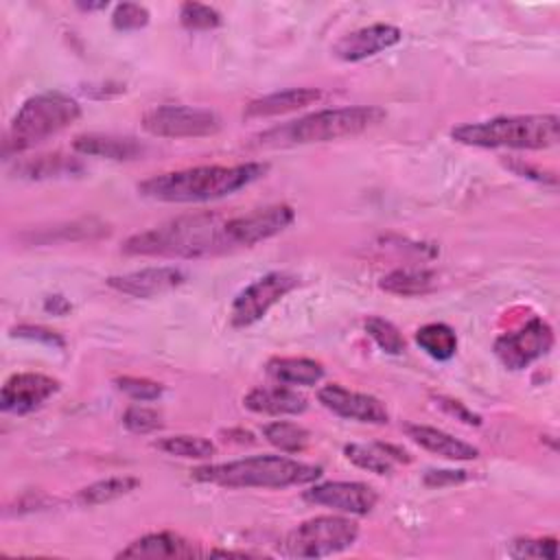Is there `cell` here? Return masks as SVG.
Masks as SVG:
<instances>
[{
  "label": "cell",
  "instance_id": "83f0119b",
  "mask_svg": "<svg viewBox=\"0 0 560 560\" xmlns=\"http://www.w3.org/2000/svg\"><path fill=\"white\" fill-rule=\"evenodd\" d=\"M265 440L282 453H302L311 442V431L291 420H273L262 427Z\"/></svg>",
  "mask_w": 560,
  "mask_h": 560
},
{
  "label": "cell",
  "instance_id": "ba28073f",
  "mask_svg": "<svg viewBox=\"0 0 560 560\" xmlns=\"http://www.w3.org/2000/svg\"><path fill=\"white\" fill-rule=\"evenodd\" d=\"M142 129L158 138H206L221 129V118L208 107L158 105L144 112Z\"/></svg>",
  "mask_w": 560,
  "mask_h": 560
},
{
  "label": "cell",
  "instance_id": "ac0fdd59",
  "mask_svg": "<svg viewBox=\"0 0 560 560\" xmlns=\"http://www.w3.org/2000/svg\"><path fill=\"white\" fill-rule=\"evenodd\" d=\"M405 433L411 442H416L420 448L433 453V455H440L444 459H453V462H470V459H477L479 457V448L442 431V429H435V427H429V424H413V422H407L405 427Z\"/></svg>",
  "mask_w": 560,
  "mask_h": 560
},
{
  "label": "cell",
  "instance_id": "9a60e30c",
  "mask_svg": "<svg viewBox=\"0 0 560 560\" xmlns=\"http://www.w3.org/2000/svg\"><path fill=\"white\" fill-rule=\"evenodd\" d=\"M400 39H402V31L398 26L378 22L339 37L332 44V55L341 61H363L368 57H374L396 46Z\"/></svg>",
  "mask_w": 560,
  "mask_h": 560
},
{
  "label": "cell",
  "instance_id": "f35d334b",
  "mask_svg": "<svg viewBox=\"0 0 560 560\" xmlns=\"http://www.w3.org/2000/svg\"><path fill=\"white\" fill-rule=\"evenodd\" d=\"M44 311H46V313H52V315H66V313L72 311V304H70L63 295L55 293V295H48V298L44 300Z\"/></svg>",
  "mask_w": 560,
  "mask_h": 560
},
{
  "label": "cell",
  "instance_id": "277c9868",
  "mask_svg": "<svg viewBox=\"0 0 560 560\" xmlns=\"http://www.w3.org/2000/svg\"><path fill=\"white\" fill-rule=\"evenodd\" d=\"M385 116L387 112L378 105H348V107L319 109L260 133L258 144L293 147V144H313V142L350 138L376 127L378 122L385 120Z\"/></svg>",
  "mask_w": 560,
  "mask_h": 560
},
{
  "label": "cell",
  "instance_id": "d590c367",
  "mask_svg": "<svg viewBox=\"0 0 560 560\" xmlns=\"http://www.w3.org/2000/svg\"><path fill=\"white\" fill-rule=\"evenodd\" d=\"M433 400H435V405L444 411V413H448V416H453L455 420H459V422H464V424H472V427H479L481 424V416H477L472 409H468L462 400H455V398H448V396H433Z\"/></svg>",
  "mask_w": 560,
  "mask_h": 560
},
{
  "label": "cell",
  "instance_id": "7a4b0ae2",
  "mask_svg": "<svg viewBox=\"0 0 560 560\" xmlns=\"http://www.w3.org/2000/svg\"><path fill=\"white\" fill-rule=\"evenodd\" d=\"M269 171L267 162H243V164H208L153 175L138 184V192L153 201L164 203H201L230 197L241 188L265 177Z\"/></svg>",
  "mask_w": 560,
  "mask_h": 560
},
{
  "label": "cell",
  "instance_id": "cb8c5ba5",
  "mask_svg": "<svg viewBox=\"0 0 560 560\" xmlns=\"http://www.w3.org/2000/svg\"><path fill=\"white\" fill-rule=\"evenodd\" d=\"M378 287L392 295L413 298L431 293L438 287V276L431 269L420 267H400L389 273H385L378 282Z\"/></svg>",
  "mask_w": 560,
  "mask_h": 560
},
{
  "label": "cell",
  "instance_id": "d4e9b609",
  "mask_svg": "<svg viewBox=\"0 0 560 560\" xmlns=\"http://www.w3.org/2000/svg\"><path fill=\"white\" fill-rule=\"evenodd\" d=\"M140 486L138 477L131 475H114V477H105L98 479L94 483L83 486L81 490H77L74 501L83 508H94V505H103L109 501H116L129 492H133Z\"/></svg>",
  "mask_w": 560,
  "mask_h": 560
},
{
  "label": "cell",
  "instance_id": "52a82bcc",
  "mask_svg": "<svg viewBox=\"0 0 560 560\" xmlns=\"http://www.w3.org/2000/svg\"><path fill=\"white\" fill-rule=\"evenodd\" d=\"M359 538V523L348 514H322L293 527L282 553L289 558H326L350 549Z\"/></svg>",
  "mask_w": 560,
  "mask_h": 560
},
{
  "label": "cell",
  "instance_id": "8d00e7d4",
  "mask_svg": "<svg viewBox=\"0 0 560 560\" xmlns=\"http://www.w3.org/2000/svg\"><path fill=\"white\" fill-rule=\"evenodd\" d=\"M468 479L466 470H453V468H429L422 477V483L429 488H446L455 486Z\"/></svg>",
  "mask_w": 560,
  "mask_h": 560
},
{
  "label": "cell",
  "instance_id": "2e32d148",
  "mask_svg": "<svg viewBox=\"0 0 560 560\" xmlns=\"http://www.w3.org/2000/svg\"><path fill=\"white\" fill-rule=\"evenodd\" d=\"M199 556V549L184 536L175 532H151L127 547H122L116 558H147V560H164V558H192Z\"/></svg>",
  "mask_w": 560,
  "mask_h": 560
},
{
  "label": "cell",
  "instance_id": "6da1fadb",
  "mask_svg": "<svg viewBox=\"0 0 560 560\" xmlns=\"http://www.w3.org/2000/svg\"><path fill=\"white\" fill-rule=\"evenodd\" d=\"M241 249L234 214L223 217L219 212H197L168 219L160 225L131 234L122 243V252L129 256H155V258H210Z\"/></svg>",
  "mask_w": 560,
  "mask_h": 560
},
{
  "label": "cell",
  "instance_id": "7402d4cb",
  "mask_svg": "<svg viewBox=\"0 0 560 560\" xmlns=\"http://www.w3.org/2000/svg\"><path fill=\"white\" fill-rule=\"evenodd\" d=\"M85 171L83 162L74 155L48 153L37 158L20 160L13 166V173L22 179H50V177H74Z\"/></svg>",
  "mask_w": 560,
  "mask_h": 560
},
{
  "label": "cell",
  "instance_id": "d6a6232c",
  "mask_svg": "<svg viewBox=\"0 0 560 560\" xmlns=\"http://www.w3.org/2000/svg\"><path fill=\"white\" fill-rule=\"evenodd\" d=\"M149 20H151L149 9L138 2H120L114 7V13H112V26L122 33L140 31L149 24Z\"/></svg>",
  "mask_w": 560,
  "mask_h": 560
},
{
  "label": "cell",
  "instance_id": "1f68e13d",
  "mask_svg": "<svg viewBox=\"0 0 560 560\" xmlns=\"http://www.w3.org/2000/svg\"><path fill=\"white\" fill-rule=\"evenodd\" d=\"M510 556L514 558H545L556 560L558 558V538L542 536V538H516L510 545Z\"/></svg>",
  "mask_w": 560,
  "mask_h": 560
},
{
  "label": "cell",
  "instance_id": "836d02e7",
  "mask_svg": "<svg viewBox=\"0 0 560 560\" xmlns=\"http://www.w3.org/2000/svg\"><path fill=\"white\" fill-rule=\"evenodd\" d=\"M114 385H116V389H120L122 394H127L129 398H133L138 402L158 400L164 392L162 383L144 378V376H116Z\"/></svg>",
  "mask_w": 560,
  "mask_h": 560
},
{
  "label": "cell",
  "instance_id": "4fadbf2b",
  "mask_svg": "<svg viewBox=\"0 0 560 560\" xmlns=\"http://www.w3.org/2000/svg\"><path fill=\"white\" fill-rule=\"evenodd\" d=\"M317 400L339 418L363 422V424H387L389 411L381 398L363 392L348 389L337 383L319 387Z\"/></svg>",
  "mask_w": 560,
  "mask_h": 560
},
{
  "label": "cell",
  "instance_id": "f1b7e54d",
  "mask_svg": "<svg viewBox=\"0 0 560 560\" xmlns=\"http://www.w3.org/2000/svg\"><path fill=\"white\" fill-rule=\"evenodd\" d=\"M363 328H365V335L387 354H402L407 343H405V337L400 335V330L385 317H378V315H372L363 322Z\"/></svg>",
  "mask_w": 560,
  "mask_h": 560
},
{
  "label": "cell",
  "instance_id": "4dcf8cb0",
  "mask_svg": "<svg viewBox=\"0 0 560 560\" xmlns=\"http://www.w3.org/2000/svg\"><path fill=\"white\" fill-rule=\"evenodd\" d=\"M122 424H125L127 431L138 433V435H147V433H153V431L164 427L162 413L153 407H147V405L127 407L125 413H122Z\"/></svg>",
  "mask_w": 560,
  "mask_h": 560
},
{
  "label": "cell",
  "instance_id": "4316f807",
  "mask_svg": "<svg viewBox=\"0 0 560 560\" xmlns=\"http://www.w3.org/2000/svg\"><path fill=\"white\" fill-rule=\"evenodd\" d=\"M153 446L166 455L182 457V459H210L217 453V446L212 440L203 435H188V433L158 438Z\"/></svg>",
  "mask_w": 560,
  "mask_h": 560
},
{
  "label": "cell",
  "instance_id": "8fae6325",
  "mask_svg": "<svg viewBox=\"0 0 560 560\" xmlns=\"http://www.w3.org/2000/svg\"><path fill=\"white\" fill-rule=\"evenodd\" d=\"M302 497L308 503L332 508L348 516L370 514L378 501L376 490L363 481H324L304 490Z\"/></svg>",
  "mask_w": 560,
  "mask_h": 560
},
{
  "label": "cell",
  "instance_id": "30bf717a",
  "mask_svg": "<svg viewBox=\"0 0 560 560\" xmlns=\"http://www.w3.org/2000/svg\"><path fill=\"white\" fill-rule=\"evenodd\" d=\"M553 341V328L545 319L532 317L521 328L499 335L492 350L508 370H525L534 361L547 357Z\"/></svg>",
  "mask_w": 560,
  "mask_h": 560
},
{
  "label": "cell",
  "instance_id": "484cf974",
  "mask_svg": "<svg viewBox=\"0 0 560 560\" xmlns=\"http://www.w3.org/2000/svg\"><path fill=\"white\" fill-rule=\"evenodd\" d=\"M416 343L435 361H448L457 352V335L444 322H431L416 330Z\"/></svg>",
  "mask_w": 560,
  "mask_h": 560
},
{
  "label": "cell",
  "instance_id": "7c38bea8",
  "mask_svg": "<svg viewBox=\"0 0 560 560\" xmlns=\"http://www.w3.org/2000/svg\"><path fill=\"white\" fill-rule=\"evenodd\" d=\"M59 381L42 372H15L0 389V407L7 413L24 416L39 409L59 392Z\"/></svg>",
  "mask_w": 560,
  "mask_h": 560
},
{
  "label": "cell",
  "instance_id": "ab89813d",
  "mask_svg": "<svg viewBox=\"0 0 560 560\" xmlns=\"http://www.w3.org/2000/svg\"><path fill=\"white\" fill-rule=\"evenodd\" d=\"M77 7L81 11H98V9H107V2L101 0V2H77Z\"/></svg>",
  "mask_w": 560,
  "mask_h": 560
},
{
  "label": "cell",
  "instance_id": "d6986e66",
  "mask_svg": "<svg viewBox=\"0 0 560 560\" xmlns=\"http://www.w3.org/2000/svg\"><path fill=\"white\" fill-rule=\"evenodd\" d=\"M72 149L88 158H103L114 162L138 160L144 153V144L140 140L114 133H81L72 140Z\"/></svg>",
  "mask_w": 560,
  "mask_h": 560
},
{
  "label": "cell",
  "instance_id": "44dd1931",
  "mask_svg": "<svg viewBox=\"0 0 560 560\" xmlns=\"http://www.w3.org/2000/svg\"><path fill=\"white\" fill-rule=\"evenodd\" d=\"M343 455L354 466L374 475H392L396 464L411 462V455L402 446L387 444V442H372V444L350 442L343 446Z\"/></svg>",
  "mask_w": 560,
  "mask_h": 560
},
{
  "label": "cell",
  "instance_id": "e575fe53",
  "mask_svg": "<svg viewBox=\"0 0 560 560\" xmlns=\"http://www.w3.org/2000/svg\"><path fill=\"white\" fill-rule=\"evenodd\" d=\"M11 335L20 337V339H28V341H39L44 346L59 348V350L66 346V339L57 330L39 326V324H20V326L11 328Z\"/></svg>",
  "mask_w": 560,
  "mask_h": 560
},
{
  "label": "cell",
  "instance_id": "e0dca14e",
  "mask_svg": "<svg viewBox=\"0 0 560 560\" xmlns=\"http://www.w3.org/2000/svg\"><path fill=\"white\" fill-rule=\"evenodd\" d=\"M243 405L262 416H298L304 413L308 400L304 394L289 385H271V387H254L243 396Z\"/></svg>",
  "mask_w": 560,
  "mask_h": 560
},
{
  "label": "cell",
  "instance_id": "8992f818",
  "mask_svg": "<svg viewBox=\"0 0 560 560\" xmlns=\"http://www.w3.org/2000/svg\"><path fill=\"white\" fill-rule=\"evenodd\" d=\"M81 116V105L66 92H39L26 98L7 129L2 153L4 158L24 153L50 136L63 131Z\"/></svg>",
  "mask_w": 560,
  "mask_h": 560
},
{
  "label": "cell",
  "instance_id": "3957f363",
  "mask_svg": "<svg viewBox=\"0 0 560 560\" xmlns=\"http://www.w3.org/2000/svg\"><path fill=\"white\" fill-rule=\"evenodd\" d=\"M199 483L221 488H291L308 486L322 477V466L284 455H252L232 462L203 464L190 470Z\"/></svg>",
  "mask_w": 560,
  "mask_h": 560
},
{
  "label": "cell",
  "instance_id": "74e56055",
  "mask_svg": "<svg viewBox=\"0 0 560 560\" xmlns=\"http://www.w3.org/2000/svg\"><path fill=\"white\" fill-rule=\"evenodd\" d=\"M510 168H512L516 175H521V177H532V179L542 182V184H551V186H556V182H558L553 173H547V171L534 168V166L523 164V162H514V164H510Z\"/></svg>",
  "mask_w": 560,
  "mask_h": 560
},
{
  "label": "cell",
  "instance_id": "603a6c76",
  "mask_svg": "<svg viewBox=\"0 0 560 560\" xmlns=\"http://www.w3.org/2000/svg\"><path fill=\"white\" fill-rule=\"evenodd\" d=\"M265 370L276 383L289 387H308L324 378V365L306 357H273L267 361Z\"/></svg>",
  "mask_w": 560,
  "mask_h": 560
},
{
  "label": "cell",
  "instance_id": "9c48e42d",
  "mask_svg": "<svg viewBox=\"0 0 560 560\" xmlns=\"http://www.w3.org/2000/svg\"><path fill=\"white\" fill-rule=\"evenodd\" d=\"M300 284V278L289 271H269L247 284L230 306V324L234 328H245L260 322L273 304H278L287 293Z\"/></svg>",
  "mask_w": 560,
  "mask_h": 560
},
{
  "label": "cell",
  "instance_id": "f546056e",
  "mask_svg": "<svg viewBox=\"0 0 560 560\" xmlns=\"http://www.w3.org/2000/svg\"><path fill=\"white\" fill-rule=\"evenodd\" d=\"M179 22L188 31H212L223 24L221 13L210 4L199 2H184L179 7Z\"/></svg>",
  "mask_w": 560,
  "mask_h": 560
},
{
  "label": "cell",
  "instance_id": "5b68a950",
  "mask_svg": "<svg viewBox=\"0 0 560 560\" xmlns=\"http://www.w3.org/2000/svg\"><path fill=\"white\" fill-rule=\"evenodd\" d=\"M459 144L481 149H529L540 151L558 144L560 118L556 114H514L464 122L451 129Z\"/></svg>",
  "mask_w": 560,
  "mask_h": 560
},
{
  "label": "cell",
  "instance_id": "ffe728a7",
  "mask_svg": "<svg viewBox=\"0 0 560 560\" xmlns=\"http://www.w3.org/2000/svg\"><path fill=\"white\" fill-rule=\"evenodd\" d=\"M319 98H322V90H317V88H289V90L271 92V94L249 101L243 109V116L245 118L282 116V114L315 105Z\"/></svg>",
  "mask_w": 560,
  "mask_h": 560
},
{
  "label": "cell",
  "instance_id": "5bb4252c",
  "mask_svg": "<svg viewBox=\"0 0 560 560\" xmlns=\"http://www.w3.org/2000/svg\"><path fill=\"white\" fill-rule=\"evenodd\" d=\"M186 282V273L179 267L173 265H162V267H144L138 271L120 273V276H109L107 287L131 295V298H158L162 293H168Z\"/></svg>",
  "mask_w": 560,
  "mask_h": 560
}]
</instances>
